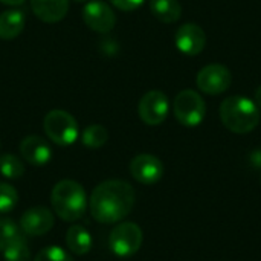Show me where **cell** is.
Masks as SVG:
<instances>
[{"instance_id":"cell-1","label":"cell","mask_w":261,"mask_h":261,"mask_svg":"<svg viewBox=\"0 0 261 261\" xmlns=\"http://www.w3.org/2000/svg\"><path fill=\"white\" fill-rule=\"evenodd\" d=\"M135 200V190L128 182L110 179L95 187L89 200V208L96 222L112 225L121 222L132 213Z\"/></svg>"},{"instance_id":"cell-2","label":"cell","mask_w":261,"mask_h":261,"mask_svg":"<svg viewBox=\"0 0 261 261\" xmlns=\"http://www.w3.org/2000/svg\"><path fill=\"white\" fill-rule=\"evenodd\" d=\"M219 113L223 125L237 135H246L260 124V109L248 96H228L222 101Z\"/></svg>"},{"instance_id":"cell-3","label":"cell","mask_w":261,"mask_h":261,"mask_svg":"<svg viewBox=\"0 0 261 261\" xmlns=\"http://www.w3.org/2000/svg\"><path fill=\"white\" fill-rule=\"evenodd\" d=\"M54 213L64 222L80 220L87 210V194L81 184L64 179L60 180L50 194Z\"/></svg>"},{"instance_id":"cell-4","label":"cell","mask_w":261,"mask_h":261,"mask_svg":"<svg viewBox=\"0 0 261 261\" xmlns=\"http://www.w3.org/2000/svg\"><path fill=\"white\" fill-rule=\"evenodd\" d=\"M43 127L47 138L60 147H69L75 144L80 135L76 119L69 112L60 109L50 110L44 116Z\"/></svg>"},{"instance_id":"cell-5","label":"cell","mask_w":261,"mask_h":261,"mask_svg":"<svg viewBox=\"0 0 261 261\" xmlns=\"http://www.w3.org/2000/svg\"><path fill=\"white\" fill-rule=\"evenodd\" d=\"M176 119L185 127H197L203 122L206 115V104L203 98L191 89L177 93L173 102Z\"/></svg>"},{"instance_id":"cell-6","label":"cell","mask_w":261,"mask_h":261,"mask_svg":"<svg viewBox=\"0 0 261 261\" xmlns=\"http://www.w3.org/2000/svg\"><path fill=\"white\" fill-rule=\"evenodd\" d=\"M142 231L133 222H122L116 225L109 237V246L118 257H132L142 246Z\"/></svg>"},{"instance_id":"cell-7","label":"cell","mask_w":261,"mask_h":261,"mask_svg":"<svg viewBox=\"0 0 261 261\" xmlns=\"http://www.w3.org/2000/svg\"><path fill=\"white\" fill-rule=\"evenodd\" d=\"M197 87L206 95H220L226 92L232 83L231 70L219 63L202 67L196 78Z\"/></svg>"},{"instance_id":"cell-8","label":"cell","mask_w":261,"mask_h":261,"mask_svg":"<svg viewBox=\"0 0 261 261\" xmlns=\"http://www.w3.org/2000/svg\"><path fill=\"white\" fill-rule=\"evenodd\" d=\"M170 112V102L164 92L150 90L147 92L138 106V113L142 122L147 125H159L162 124Z\"/></svg>"},{"instance_id":"cell-9","label":"cell","mask_w":261,"mask_h":261,"mask_svg":"<svg viewBox=\"0 0 261 261\" xmlns=\"http://www.w3.org/2000/svg\"><path fill=\"white\" fill-rule=\"evenodd\" d=\"M84 23L95 32L107 34L116 24V15L104 0H89L83 8Z\"/></svg>"},{"instance_id":"cell-10","label":"cell","mask_w":261,"mask_h":261,"mask_svg":"<svg viewBox=\"0 0 261 261\" xmlns=\"http://www.w3.org/2000/svg\"><path fill=\"white\" fill-rule=\"evenodd\" d=\"M130 173L139 184L153 185L159 182L164 176V164L159 158L142 153L132 159L130 162Z\"/></svg>"},{"instance_id":"cell-11","label":"cell","mask_w":261,"mask_h":261,"mask_svg":"<svg viewBox=\"0 0 261 261\" xmlns=\"http://www.w3.org/2000/svg\"><path fill=\"white\" fill-rule=\"evenodd\" d=\"M174 43H176V47L182 54L190 55V57H196L205 49L206 35H205V31L199 24L185 23L176 31Z\"/></svg>"},{"instance_id":"cell-12","label":"cell","mask_w":261,"mask_h":261,"mask_svg":"<svg viewBox=\"0 0 261 261\" xmlns=\"http://www.w3.org/2000/svg\"><path fill=\"white\" fill-rule=\"evenodd\" d=\"M54 214L50 210L44 208V206H35L28 210L21 219H20V229L21 232H24L29 237H38V236H44L46 232H49L54 228Z\"/></svg>"},{"instance_id":"cell-13","label":"cell","mask_w":261,"mask_h":261,"mask_svg":"<svg viewBox=\"0 0 261 261\" xmlns=\"http://www.w3.org/2000/svg\"><path fill=\"white\" fill-rule=\"evenodd\" d=\"M20 153L21 158L34 167H43L52 158V150L49 144L37 135L26 136L20 142Z\"/></svg>"},{"instance_id":"cell-14","label":"cell","mask_w":261,"mask_h":261,"mask_svg":"<svg viewBox=\"0 0 261 261\" xmlns=\"http://www.w3.org/2000/svg\"><path fill=\"white\" fill-rule=\"evenodd\" d=\"M70 0H31L34 15L44 23L61 21L69 12Z\"/></svg>"},{"instance_id":"cell-15","label":"cell","mask_w":261,"mask_h":261,"mask_svg":"<svg viewBox=\"0 0 261 261\" xmlns=\"http://www.w3.org/2000/svg\"><path fill=\"white\" fill-rule=\"evenodd\" d=\"M26 23V15L20 9H6L0 14V38L14 40L17 38Z\"/></svg>"},{"instance_id":"cell-16","label":"cell","mask_w":261,"mask_h":261,"mask_svg":"<svg viewBox=\"0 0 261 261\" xmlns=\"http://www.w3.org/2000/svg\"><path fill=\"white\" fill-rule=\"evenodd\" d=\"M66 243L70 252L75 255H84L92 249V236L84 226L73 225L66 234Z\"/></svg>"},{"instance_id":"cell-17","label":"cell","mask_w":261,"mask_h":261,"mask_svg":"<svg viewBox=\"0 0 261 261\" xmlns=\"http://www.w3.org/2000/svg\"><path fill=\"white\" fill-rule=\"evenodd\" d=\"M0 254L5 261H31V251L23 236L0 240Z\"/></svg>"},{"instance_id":"cell-18","label":"cell","mask_w":261,"mask_h":261,"mask_svg":"<svg viewBox=\"0 0 261 261\" xmlns=\"http://www.w3.org/2000/svg\"><path fill=\"white\" fill-rule=\"evenodd\" d=\"M150 11L162 23H174L182 15V6L177 0H150Z\"/></svg>"},{"instance_id":"cell-19","label":"cell","mask_w":261,"mask_h":261,"mask_svg":"<svg viewBox=\"0 0 261 261\" xmlns=\"http://www.w3.org/2000/svg\"><path fill=\"white\" fill-rule=\"evenodd\" d=\"M109 139V133L106 130V127L99 125V124H92L89 125L83 135H81V141L83 144L87 147V148H92V150H96V148H101Z\"/></svg>"},{"instance_id":"cell-20","label":"cell","mask_w":261,"mask_h":261,"mask_svg":"<svg viewBox=\"0 0 261 261\" xmlns=\"http://www.w3.org/2000/svg\"><path fill=\"white\" fill-rule=\"evenodd\" d=\"M0 173L6 179L15 180L24 174V165L20 158H17L15 154L6 153L0 156Z\"/></svg>"},{"instance_id":"cell-21","label":"cell","mask_w":261,"mask_h":261,"mask_svg":"<svg viewBox=\"0 0 261 261\" xmlns=\"http://www.w3.org/2000/svg\"><path fill=\"white\" fill-rule=\"evenodd\" d=\"M18 202V194L15 188L9 184H0V214L11 213Z\"/></svg>"},{"instance_id":"cell-22","label":"cell","mask_w":261,"mask_h":261,"mask_svg":"<svg viewBox=\"0 0 261 261\" xmlns=\"http://www.w3.org/2000/svg\"><path fill=\"white\" fill-rule=\"evenodd\" d=\"M34 261H72V257L60 246L43 248Z\"/></svg>"},{"instance_id":"cell-23","label":"cell","mask_w":261,"mask_h":261,"mask_svg":"<svg viewBox=\"0 0 261 261\" xmlns=\"http://www.w3.org/2000/svg\"><path fill=\"white\" fill-rule=\"evenodd\" d=\"M18 236H21L20 226L8 217H0V240H11Z\"/></svg>"},{"instance_id":"cell-24","label":"cell","mask_w":261,"mask_h":261,"mask_svg":"<svg viewBox=\"0 0 261 261\" xmlns=\"http://www.w3.org/2000/svg\"><path fill=\"white\" fill-rule=\"evenodd\" d=\"M145 0H110V3L113 6H116L118 9L124 11V12H130V11H135L138 9L139 6L144 5Z\"/></svg>"},{"instance_id":"cell-25","label":"cell","mask_w":261,"mask_h":261,"mask_svg":"<svg viewBox=\"0 0 261 261\" xmlns=\"http://www.w3.org/2000/svg\"><path fill=\"white\" fill-rule=\"evenodd\" d=\"M24 0H0V3H3V5H9V6H18V5H21Z\"/></svg>"},{"instance_id":"cell-26","label":"cell","mask_w":261,"mask_h":261,"mask_svg":"<svg viewBox=\"0 0 261 261\" xmlns=\"http://www.w3.org/2000/svg\"><path fill=\"white\" fill-rule=\"evenodd\" d=\"M255 104L258 106V109H261V86H258V89L255 90Z\"/></svg>"},{"instance_id":"cell-27","label":"cell","mask_w":261,"mask_h":261,"mask_svg":"<svg viewBox=\"0 0 261 261\" xmlns=\"http://www.w3.org/2000/svg\"><path fill=\"white\" fill-rule=\"evenodd\" d=\"M73 2H76V3H86V2H89V0H73Z\"/></svg>"}]
</instances>
